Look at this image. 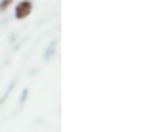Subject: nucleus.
Masks as SVG:
<instances>
[{"mask_svg": "<svg viewBox=\"0 0 151 132\" xmlns=\"http://www.w3.org/2000/svg\"><path fill=\"white\" fill-rule=\"evenodd\" d=\"M32 2L30 0H21L18 5H16V12H14V16H16V19H25V18H28L30 16V12H32Z\"/></svg>", "mask_w": 151, "mask_h": 132, "instance_id": "nucleus-1", "label": "nucleus"}, {"mask_svg": "<svg viewBox=\"0 0 151 132\" xmlns=\"http://www.w3.org/2000/svg\"><path fill=\"white\" fill-rule=\"evenodd\" d=\"M11 4H12V0H2V2H0V11H5Z\"/></svg>", "mask_w": 151, "mask_h": 132, "instance_id": "nucleus-2", "label": "nucleus"}]
</instances>
